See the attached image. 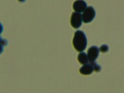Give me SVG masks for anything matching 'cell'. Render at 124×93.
Listing matches in <instances>:
<instances>
[{
  "label": "cell",
  "mask_w": 124,
  "mask_h": 93,
  "mask_svg": "<svg viewBox=\"0 0 124 93\" xmlns=\"http://www.w3.org/2000/svg\"><path fill=\"white\" fill-rule=\"evenodd\" d=\"M87 43L85 34L80 30L76 31L73 40V46L75 49L79 52L84 51L86 49Z\"/></svg>",
  "instance_id": "6da1fadb"
},
{
  "label": "cell",
  "mask_w": 124,
  "mask_h": 93,
  "mask_svg": "<svg viewBox=\"0 0 124 93\" xmlns=\"http://www.w3.org/2000/svg\"><path fill=\"white\" fill-rule=\"evenodd\" d=\"M82 19L84 22L88 23L91 22L95 17V11L94 8L89 6L86 8L82 14Z\"/></svg>",
  "instance_id": "7a4b0ae2"
},
{
  "label": "cell",
  "mask_w": 124,
  "mask_h": 93,
  "mask_svg": "<svg viewBox=\"0 0 124 93\" xmlns=\"http://www.w3.org/2000/svg\"><path fill=\"white\" fill-rule=\"evenodd\" d=\"M82 15L80 13L74 12L71 18V26L75 29H78L82 25Z\"/></svg>",
  "instance_id": "3957f363"
},
{
  "label": "cell",
  "mask_w": 124,
  "mask_h": 93,
  "mask_svg": "<svg viewBox=\"0 0 124 93\" xmlns=\"http://www.w3.org/2000/svg\"><path fill=\"white\" fill-rule=\"evenodd\" d=\"M99 54V49L96 46L89 48L87 51V56L90 62L95 61L98 58Z\"/></svg>",
  "instance_id": "277c9868"
},
{
  "label": "cell",
  "mask_w": 124,
  "mask_h": 93,
  "mask_svg": "<svg viewBox=\"0 0 124 93\" xmlns=\"http://www.w3.org/2000/svg\"><path fill=\"white\" fill-rule=\"evenodd\" d=\"M73 8L78 13L83 12L87 8V4L84 0H77L73 4Z\"/></svg>",
  "instance_id": "5b68a950"
},
{
  "label": "cell",
  "mask_w": 124,
  "mask_h": 93,
  "mask_svg": "<svg viewBox=\"0 0 124 93\" xmlns=\"http://www.w3.org/2000/svg\"><path fill=\"white\" fill-rule=\"evenodd\" d=\"M94 68L91 62L89 64H84V65L80 68L79 71L80 73L84 75H89L93 73Z\"/></svg>",
  "instance_id": "8992f818"
},
{
  "label": "cell",
  "mask_w": 124,
  "mask_h": 93,
  "mask_svg": "<svg viewBox=\"0 0 124 93\" xmlns=\"http://www.w3.org/2000/svg\"><path fill=\"white\" fill-rule=\"evenodd\" d=\"M78 60L79 62L82 64H86L88 63L89 59L87 55L84 52L80 53L78 56Z\"/></svg>",
  "instance_id": "52a82bcc"
},
{
  "label": "cell",
  "mask_w": 124,
  "mask_h": 93,
  "mask_svg": "<svg viewBox=\"0 0 124 93\" xmlns=\"http://www.w3.org/2000/svg\"><path fill=\"white\" fill-rule=\"evenodd\" d=\"M91 63L93 65L94 68V70L95 71L97 72H99V71H100L101 70V67L99 65V64H98L95 61L92 62Z\"/></svg>",
  "instance_id": "ba28073f"
},
{
  "label": "cell",
  "mask_w": 124,
  "mask_h": 93,
  "mask_svg": "<svg viewBox=\"0 0 124 93\" xmlns=\"http://www.w3.org/2000/svg\"><path fill=\"white\" fill-rule=\"evenodd\" d=\"M100 50L102 52H106L108 51L109 47L108 45H105V44L103 45L100 48Z\"/></svg>",
  "instance_id": "9c48e42d"
},
{
  "label": "cell",
  "mask_w": 124,
  "mask_h": 93,
  "mask_svg": "<svg viewBox=\"0 0 124 93\" xmlns=\"http://www.w3.org/2000/svg\"><path fill=\"white\" fill-rule=\"evenodd\" d=\"M18 0L21 2H24L25 1V0Z\"/></svg>",
  "instance_id": "30bf717a"
}]
</instances>
